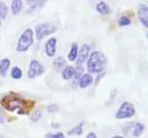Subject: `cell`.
Listing matches in <instances>:
<instances>
[{
    "label": "cell",
    "mask_w": 148,
    "mask_h": 138,
    "mask_svg": "<svg viewBox=\"0 0 148 138\" xmlns=\"http://www.w3.org/2000/svg\"><path fill=\"white\" fill-rule=\"evenodd\" d=\"M8 16V6L4 3H0V20Z\"/></svg>",
    "instance_id": "44dd1931"
},
{
    "label": "cell",
    "mask_w": 148,
    "mask_h": 138,
    "mask_svg": "<svg viewBox=\"0 0 148 138\" xmlns=\"http://www.w3.org/2000/svg\"><path fill=\"white\" fill-rule=\"evenodd\" d=\"M108 66V58L103 52L95 51L92 52L86 61V69L89 72V74H99L103 73L104 69Z\"/></svg>",
    "instance_id": "6da1fadb"
},
{
    "label": "cell",
    "mask_w": 148,
    "mask_h": 138,
    "mask_svg": "<svg viewBox=\"0 0 148 138\" xmlns=\"http://www.w3.org/2000/svg\"><path fill=\"white\" fill-rule=\"evenodd\" d=\"M41 116H42V112H41V110H35V112L32 113V116H31V120L34 122H37L41 118Z\"/></svg>",
    "instance_id": "603a6c76"
},
{
    "label": "cell",
    "mask_w": 148,
    "mask_h": 138,
    "mask_svg": "<svg viewBox=\"0 0 148 138\" xmlns=\"http://www.w3.org/2000/svg\"><path fill=\"white\" fill-rule=\"evenodd\" d=\"M1 104L5 110H8V111H16V110H29L32 105H34V102H26V100L18 98L17 95L15 94H9L8 96H5L3 100H1Z\"/></svg>",
    "instance_id": "7a4b0ae2"
},
{
    "label": "cell",
    "mask_w": 148,
    "mask_h": 138,
    "mask_svg": "<svg viewBox=\"0 0 148 138\" xmlns=\"http://www.w3.org/2000/svg\"><path fill=\"white\" fill-rule=\"evenodd\" d=\"M143 131H145V126H143L142 123L137 122L136 125L133 126V128H132V136L133 137H140L143 133Z\"/></svg>",
    "instance_id": "e0dca14e"
},
{
    "label": "cell",
    "mask_w": 148,
    "mask_h": 138,
    "mask_svg": "<svg viewBox=\"0 0 148 138\" xmlns=\"http://www.w3.org/2000/svg\"><path fill=\"white\" fill-rule=\"evenodd\" d=\"M111 138H125V137H122V136H114V137H111Z\"/></svg>",
    "instance_id": "f1b7e54d"
},
{
    "label": "cell",
    "mask_w": 148,
    "mask_h": 138,
    "mask_svg": "<svg viewBox=\"0 0 148 138\" xmlns=\"http://www.w3.org/2000/svg\"><path fill=\"white\" fill-rule=\"evenodd\" d=\"M11 77L14 79H21L22 77V70L18 67H14L12 70H11Z\"/></svg>",
    "instance_id": "ffe728a7"
},
{
    "label": "cell",
    "mask_w": 148,
    "mask_h": 138,
    "mask_svg": "<svg viewBox=\"0 0 148 138\" xmlns=\"http://www.w3.org/2000/svg\"><path fill=\"white\" fill-rule=\"evenodd\" d=\"M5 122V116H4V111L0 109V123H4Z\"/></svg>",
    "instance_id": "484cf974"
},
{
    "label": "cell",
    "mask_w": 148,
    "mask_h": 138,
    "mask_svg": "<svg viewBox=\"0 0 148 138\" xmlns=\"http://www.w3.org/2000/svg\"><path fill=\"white\" fill-rule=\"evenodd\" d=\"M56 32V26L51 22H43V24H38L35 29V33H36V38L41 41L43 40L46 36H48L51 33Z\"/></svg>",
    "instance_id": "277c9868"
},
{
    "label": "cell",
    "mask_w": 148,
    "mask_h": 138,
    "mask_svg": "<svg viewBox=\"0 0 148 138\" xmlns=\"http://www.w3.org/2000/svg\"><path fill=\"white\" fill-rule=\"evenodd\" d=\"M131 24V20H130L128 16H121L119 19V25L120 26H128Z\"/></svg>",
    "instance_id": "7402d4cb"
},
{
    "label": "cell",
    "mask_w": 148,
    "mask_h": 138,
    "mask_svg": "<svg viewBox=\"0 0 148 138\" xmlns=\"http://www.w3.org/2000/svg\"><path fill=\"white\" fill-rule=\"evenodd\" d=\"M83 74H84V73H83L82 66H78L77 68H74V74H73V77H74V83H73V86H77L78 81H79L80 77H82Z\"/></svg>",
    "instance_id": "ac0fdd59"
},
{
    "label": "cell",
    "mask_w": 148,
    "mask_h": 138,
    "mask_svg": "<svg viewBox=\"0 0 148 138\" xmlns=\"http://www.w3.org/2000/svg\"><path fill=\"white\" fill-rule=\"evenodd\" d=\"M96 10H98L100 14H104V15H109V14L111 12L110 6L104 1H100L98 5H96Z\"/></svg>",
    "instance_id": "2e32d148"
},
{
    "label": "cell",
    "mask_w": 148,
    "mask_h": 138,
    "mask_svg": "<svg viewBox=\"0 0 148 138\" xmlns=\"http://www.w3.org/2000/svg\"><path fill=\"white\" fill-rule=\"evenodd\" d=\"M136 110H135V106L128 102V101H126V102L121 104V106L119 107L117 112H116V118L117 120H125V118H130L132 117L133 115H135Z\"/></svg>",
    "instance_id": "5b68a950"
},
{
    "label": "cell",
    "mask_w": 148,
    "mask_h": 138,
    "mask_svg": "<svg viewBox=\"0 0 148 138\" xmlns=\"http://www.w3.org/2000/svg\"><path fill=\"white\" fill-rule=\"evenodd\" d=\"M89 52H90V47L88 44H83L80 47V49H78V57H77V64L78 66H82L85 61H88Z\"/></svg>",
    "instance_id": "52a82bcc"
},
{
    "label": "cell",
    "mask_w": 148,
    "mask_h": 138,
    "mask_svg": "<svg viewBox=\"0 0 148 138\" xmlns=\"http://www.w3.org/2000/svg\"><path fill=\"white\" fill-rule=\"evenodd\" d=\"M22 6H24V3H22L21 0H14V1L11 3V12L14 14V15H18Z\"/></svg>",
    "instance_id": "5bb4252c"
},
{
    "label": "cell",
    "mask_w": 148,
    "mask_h": 138,
    "mask_svg": "<svg viewBox=\"0 0 148 138\" xmlns=\"http://www.w3.org/2000/svg\"><path fill=\"white\" fill-rule=\"evenodd\" d=\"M32 43H34V31H32L31 29H26L24 32H22L20 38H18L16 51L18 53L26 52V51L32 46Z\"/></svg>",
    "instance_id": "3957f363"
},
{
    "label": "cell",
    "mask_w": 148,
    "mask_h": 138,
    "mask_svg": "<svg viewBox=\"0 0 148 138\" xmlns=\"http://www.w3.org/2000/svg\"><path fill=\"white\" fill-rule=\"evenodd\" d=\"M45 138H64V135L62 132H57V133H48L46 135Z\"/></svg>",
    "instance_id": "cb8c5ba5"
},
{
    "label": "cell",
    "mask_w": 148,
    "mask_h": 138,
    "mask_svg": "<svg viewBox=\"0 0 148 138\" xmlns=\"http://www.w3.org/2000/svg\"><path fill=\"white\" fill-rule=\"evenodd\" d=\"M53 68H54V70L56 72H62L64 68H66V59L62 58V57H58V58H56L54 59V62H53Z\"/></svg>",
    "instance_id": "8fae6325"
},
{
    "label": "cell",
    "mask_w": 148,
    "mask_h": 138,
    "mask_svg": "<svg viewBox=\"0 0 148 138\" xmlns=\"http://www.w3.org/2000/svg\"><path fill=\"white\" fill-rule=\"evenodd\" d=\"M43 73H45V67L38 61L32 59V61L30 62L29 70H27V75H29L30 79H34V78H37V77L42 75Z\"/></svg>",
    "instance_id": "8992f818"
},
{
    "label": "cell",
    "mask_w": 148,
    "mask_h": 138,
    "mask_svg": "<svg viewBox=\"0 0 148 138\" xmlns=\"http://www.w3.org/2000/svg\"><path fill=\"white\" fill-rule=\"evenodd\" d=\"M10 67V59H1L0 61V77H6V73Z\"/></svg>",
    "instance_id": "7c38bea8"
},
{
    "label": "cell",
    "mask_w": 148,
    "mask_h": 138,
    "mask_svg": "<svg viewBox=\"0 0 148 138\" xmlns=\"http://www.w3.org/2000/svg\"><path fill=\"white\" fill-rule=\"evenodd\" d=\"M52 127H54V128H57V127H59V125H58V123H52Z\"/></svg>",
    "instance_id": "83f0119b"
},
{
    "label": "cell",
    "mask_w": 148,
    "mask_h": 138,
    "mask_svg": "<svg viewBox=\"0 0 148 138\" xmlns=\"http://www.w3.org/2000/svg\"><path fill=\"white\" fill-rule=\"evenodd\" d=\"M73 74H74V67H72V66H67V67L62 70V77H63L64 80L72 79Z\"/></svg>",
    "instance_id": "9a60e30c"
},
{
    "label": "cell",
    "mask_w": 148,
    "mask_h": 138,
    "mask_svg": "<svg viewBox=\"0 0 148 138\" xmlns=\"http://www.w3.org/2000/svg\"><path fill=\"white\" fill-rule=\"evenodd\" d=\"M0 25H1V20H0Z\"/></svg>",
    "instance_id": "f546056e"
},
{
    "label": "cell",
    "mask_w": 148,
    "mask_h": 138,
    "mask_svg": "<svg viewBox=\"0 0 148 138\" xmlns=\"http://www.w3.org/2000/svg\"><path fill=\"white\" fill-rule=\"evenodd\" d=\"M47 111L48 112H56V111H58V105H56V104H51L47 106Z\"/></svg>",
    "instance_id": "d4e9b609"
},
{
    "label": "cell",
    "mask_w": 148,
    "mask_h": 138,
    "mask_svg": "<svg viewBox=\"0 0 148 138\" xmlns=\"http://www.w3.org/2000/svg\"><path fill=\"white\" fill-rule=\"evenodd\" d=\"M83 127H84V122H80L79 125H77L75 127L73 128V130L69 131V132H68V135H69V136H79V135H82Z\"/></svg>",
    "instance_id": "d6986e66"
},
{
    "label": "cell",
    "mask_w": 148,
    "mask_h": 138,
    "mask_svg": "<svg viewBox=\"0 0 148 138\" xmlns=\"http://www.w3.org/2000/svg\"><path fill=\"white\" fill-rule=\"evenodd\" d=\"M78 44L74 42L72 43L71 46V51H69V53H68V59L71 62H74V61H77V57H78Z\"/></svg>",
    "instance_id": "4fadbf2b"
},
{
    "label": "cell",
    "mask_w": 148,
    "mask_h": 138,
    "mask_svg": "<svg viewBox=\"0 0 148 138\" xmlns=\"http://www.w3.org/2000/svg\"><path fill=\"white\" fill-rule=\"evenodd\" d=\"M138 19H140L141 24L147 29L148 27V6L147 4H141L138 6Z\"/></svg>",
    "instance_id": "ba28073f"
},
{
    "label": "cell",
    "mask_w": 148,
    "mask_h": 138,
    "mask_svg": "<svg viewBox=\"0 0 148 138\" xmlns=\"http://www.w3.org/2000/svg\"><path fill=\"white\" fill-rule=\"evenodd\" d=\"M56 46H57V40L54 37H51L45 46V52L48 57H53L56 54Z\"/></svg>",
    "instance_id": "9c48e42d"
},
{
    "label": "cell",
    "mask_w": 148,
    "mask_h": 138,
    "mask_svg": "<svg viewBox=\"0 0 148 138\" xmlns=\"http://www.w3.org/2000/svg\"><path fill=\"white\" fill-rule=\"evenodd\" d=\"M85 138H96V135L94 132H90V133H88V136Z\"/></svg>",
    "instance_id": "4316f807"
},
{
    "label": "cell",
    "mask_w": 148,
    "mask_h": 138,
    "mask_svg": "<svg viewBox=\"0 0 148 138\" xmlns=\"http://www.w3.org/2000/svg\"><path fill=\"white\" fill-rule=\"evenodd\" d=\"M92 81H94V78H92L89 73H86V74H83L82 77H80V79H79V81H78V84H79V86L80 88H88L90 84H92Z\"/></svg>",
    "instance_id": "30bf717a"
}]
</instances>
